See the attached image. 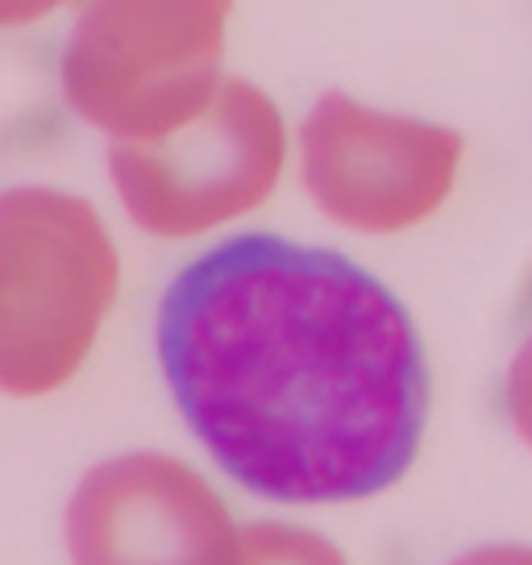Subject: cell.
Returning <instances> with one entry per match:
<instances>
[{
    "label": "cell",
    "mask_w": 532,
    "mask_h": 565,
    "mask_svg": "<svg viewBox=\"0 0 532 565\" xmlns=\"http://www.w3.org/2000/svg\"><path fill=\"white\" fill-rule=\"evenodd\" d=\"M225 0H79L63 46V96L108 141H159L221 88Z\"/></svg>",
    "instance_id": "cell-3"
},
{
    "label": "cell",
    "mask_w": 532,
    "mask_h": 565,
    "mask_svg": "<svg viewBox=\"0 0 532 565\" xmlns=\"http://www.w3.org/2000/svg\"><path fill=\"white\" fill-rule=\"evenodd\" d=\"M225 4H233V0H225Z\"/></svg>",
    "instance_id": "cell-11"
},
{
    "label": "cell",
    "mask_w": 532,
    "mask_h": 565,
    "mask_svg": "<svg viewBox=\"0 0 532 565\" xmlns=\"http://www.w3.org/2000/svg\"><path fill=\"white\" fill-rule=\"evenodd\" d=\"M72 565H237L242 529L221 494L171 454L92 466L63 515Z\"/></svg>",
    "instance_id": "cell-6"
},
{
    "label": "cell",
    "mask_w": 532,
    "mask_h": 565,
    "mask_svg": "<svg viewBox=\"0 0 532 565\" xmlns=\"http://www.w3.org/2000/svg\"><path fill=\"white\" fill-rule=\"evenodd\" d=\"M461 167L449 125L324 92L300 125V179L333 225L366 237L404 233L441 209Z\"/></svg>",
    "instance_id": "cell-5"
},
{
    "label": "cell",
    "mask_w": 532,
    "mask_h": 565,
    "mask_svg": "<svg viewBox=\"0 0 532 565\" xmlns=\"http://www.w3.org/2000/svg\"><path fill=\"white\" fill-rule=\"evenodd\" d=\"M117 287L121 258L84 195L0 192V395L38 399L72 383Z\"/></svg>",
    "instance_id": "cell-2"
},
{
    "label": "cell",
    "mask_w": 532,
    "mask_h": 565,
    "mask_svg": "<svg viewBox=\"0 0 532 565\" xmlns=\"http://www.w3.org/2000/svg\"><path fill=\"white\" fill-rule=\"evenodd\" d=\"M503 404H508V420L520 433V441L532 449V333L524 345L515 350L508 379H503Z\"/></svg>",
    "instance_id": "cell-8"
},
{
    "label": "cell",
    "mask_w": 532,
    "mask_h": 565,
    "mask_svg": "<svg viewBox=\"0 0 532 565\" xmlns=\"http://www.w3.org/2000/svg\"><path fill=\"white\" fill-rule=\"evenodd\" d=\"M155 345L192 437L258 499H374L421 454L416 324L338 249L237 233L171 279Z\"/></svg>",
    "instance_id": "cell-1"
},
{
    "label": "cell",
    "mask_w": 532,
    "mask_h": 565,
    "mask_svg": "<svg viewBox=\"0 0 532 565\" xmlns=\"http://www.w3.org/2000/svg\"><path fill=\"white\" fill-rule=\"evenodd\" d=\"M284 113L249 79L225 75L209 108L159 141H108V179L150 237H200L254 212L279 188Z\"/></svg>",
    "instance_id": "cell-4"
},
{
    "label": "cell",
    "mask_w": 532,
    "mask_h": 565,
    "mask_svg": "<svg viewBox=\"0 0 532 565\" xmlns=\"http://www.w3.org/2000/svg\"><path fill=\"white\" fill-rule=\"evenodd\" d=\"M72 0H0V30H18V25H34V21L51 18L54 9H63Z\"/></svg>",
    "instance_id": "cell-9"
},
{
    "label": "cell",
    "mask_w": 532,
    "mask_h": 565,
    "mask_svg": "<svg viewBox=\"0 0 532 565\" xmlns=\"http://www.w3.org/2000/svg\"><path fill=\"white\" fill-rule=\"evenodd\" d=\"M237 565H350L333 541L320 532L296 529V524H249L242 529V553Z\"/></svg>",
    "instance_id": "cell-7"
},
{
    "label": "cell",
    "mask_w": 532,
    "mask_h": 565,
    "mask_svg": "<svg viewBox=\"0 0 532 565\" xmlns=\"http://www.w3.org/2000/svg\"><path fill=\"white\" fill-rule=\"evenodd\" d=\"M449 565H532V545H482L454 557Z\"/></svg>",
    "instance_id": "cell-10"
}]
</instances>
